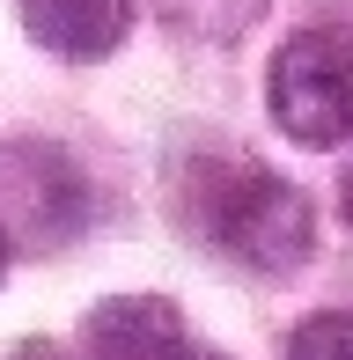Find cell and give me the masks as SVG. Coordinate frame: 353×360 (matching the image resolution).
Masks as SVG:
<instances>
[{"instance_id": "cell-1", "label": "cell", "mask_w": 353, "mask_h": 360, "mask_svg": "<svg viewBox=\"0 0 353 360\" xmlns=\"http://www.w3.org/2000/svg\"><path fill=\"white\" fill-rule=\"evenodd\" d=\"M206 236H214L221 257L280 280V272H295L302 257H309L316 214H309V199H302L280 169L243 162V169H221V184L206 191Z\"/></svg>"}, {"instance_id": "cell-2", "label": "cell", "mask_w": 353, "mask_h": 360, "mask_svg": "<svg viewBox=\"0 0 353 360\" xmlns=\"http://www.w3.org/2000/svg\"><path fill=\"white\" fill-rule=\"evenodd\" d=\"M265 110L302 147L353 140V22L295 30L265 67Z\"/></svg>"}, {"instance_id": "cell-3", "label": "cell", "mask_w": 353, "mask_h": 360, "mask_svg": "<svg viewBox=\"0 0 353 360\" xmlns=\"http://www.w3.org/2000/svg\"><path fill=\"white\" fill-rule=\"evenodd\" d=\"M0 228L15 250H59L89 228V184L59 147L8 140L0 147Z\"/></svg>"}, {"instance_id": "cell-4", "label": "cell", "mask_w": 353, "mask_h": 360, "mask_svg": "<svg viewBox=\"0 0 353 360\" xmlns=\"http://www.w3.org/2000/svg\"><path fill=\"white\" fill-rule=\"evenodd\" d=\"M82 360H199L184 309L162 294H110L82 316Z\"/></svg>"}, {"instance_id": "cell-5", "label": "cell", "mask_w": 353, "mask_h": 360, "mask_svg": "<svg viewBox=\"0 0 353 360\" xmlns=\"http://www.w3.org/2000/svg\"><path fill=\"white\" fill-rule=\"evenodd\" d=\"M23 30L52 59H110L133 30V0H23Z\"/></svg>"}, {"instance_id": "cell-6", "label": "cell", "mask_w": 353, "mask_h": 360, "mask_svg": "<svg viewBox=\"0 0 353 360\" xmlns=\"http://www.w3.org/2000/svg\"><path fill=\"white\" fill-rule=\"evenodd\" d=\"M287 360H353V309H316L287 331Z\"/></svg>"}, {"instance_id": "cell-7", "label": "cell", "mask_w": 353, "mask_h": 360, "mask_svg": "<svg viewBox=\"0 0 353 360\" xmlns=\"http://www.w3.org/2000/svg\"><path fill=\"white\" fill-rule=\"evenodd\" d=\"M8 360H67V346H52V338H23Z\"/></svg>"}, {"instance_id": "cell-8", "label": "cell", "mask_w": 353, "mask_h": 360, "mask_svg": "<svg viewBox=\"0 0 353 360\" xmlns=\"http://www.w3.org/2000/svg\"><path fill=\"white\" fill-rule=\"evenodd\" d=\"M8 265H15V243H8V228H0V280H8Z\"/></svg>"}, {"instance_id": "cell-9", "label": "cell", "mask_w": 353, "mask_h": 360, "mask_svg": "<svg viewBox=\"0 0 353 360\" xmlns=\"http://www.w3.org/2000/svg\"><path fill=\"white\" fill-rule=\"evenodd\" d=\"M339 206H346V221H353V169H346V184H339Z\"/></svg>"}, {"instance_id": "cell-10", "label": "cell", "mask_w": 353, "mask_h": 360, "mask_svg": "<svg viewBox=\"0 0 353 360\" xmlns=\"http://www.w3.org/2000/svg\"><path fill=\"white\" fill-rule=\"evenodd\" d=\"M199 360H229V353H206V346H199Z\"/></svg>"}]
</instances>
